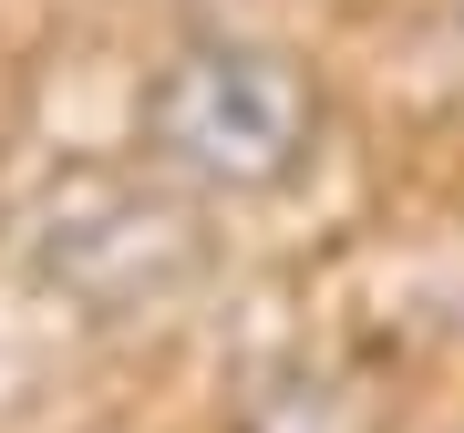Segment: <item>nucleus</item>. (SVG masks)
<instances>
[{
    "label": "nucleus",
    "instance_id": "obj_1",
    "mask_svg": "<svg viewBox=\"0 0 464 433\" xmlns=\"http://www.w3.org/2000/svg\"><path fill=\"white\" fill-rule=\"evenodd\" d=\"M320 72L248 32H186L134 93V145L197 197H279L320 155Z\"/></svg>",
    "mask_w": 464,
    "mask_h": 433
},
{
    "label": "nucleus",
    "instance_id": "obj_2",
    "mask_svg": "<svg viewBox=\"0 0 464 433\" xmlns=\"http://www.w3.org/2000/svg\"><path fill=\"white\" fill-rule=\"evenodd\" d=\"M176 186V176H166ZM145 176H63L32 216V268L63 289L83 320H155L207 279V227L197 207Z\"/></svg>",
    "mask_w": 464,
    "mask_h": 433
}]
</instances>
